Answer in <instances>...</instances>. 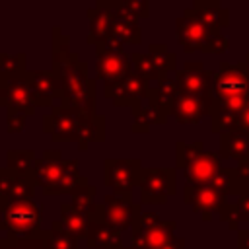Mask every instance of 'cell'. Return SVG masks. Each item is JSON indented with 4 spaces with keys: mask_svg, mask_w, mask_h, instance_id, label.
I'll return each mask as SVG.
<instances>
[{
    "mask_svg": "<svg viewBox=\"0 0 249 249\" xmlns=\"http://www.w3.org/2000/svg\"><path fill=\"white\" fill-rule=\"evenodd\" d=\"M222 169V158L214 152H202L193 163H189L185 167V179L189 185H196V187H204V185H212V181L218 177Z\"/></svg>",
    "mask_w": 249,
    "mask_h": 249,
    "instance_id": "obj_18",
    "label": "cell"
},
{
    "mask_svg": "<svg viewBox=\"0 0 249 249\" xmlns=\"http://www.w3.org/2000/svg\"><path fill=\"white\" fill-rule=\"evenodd\" d=\"M18 173L10 171L8 167H0V200H8L10 198V189L14 183V177Z\"/></svg>",
    "mask_w": 249,
    "mask_h": 249,
    "instance_id": "obj_39",
    "label": "cell"
},
{
    "mask_svg": "<svg viewBox=\"0 0 249 249\" xmlns=\"http://www.w3.org/2000/svg\"><path fill=\"white\" fill-rule=\"evenodd\" d=\"M0 249H23L18 243V237H0Z\"/></svg>",
    "mask_w": 249,
    "mask_h": 249,
    "instance_id": "obj_42",
    "label": "cell"
},
{
    "mask_svg": "<svg viewBox=\"0 0 249 249\" xmlns=\"http://www.w3.org/2000/svg\"><path fill=\"white\" fill-rule=\"evenodd\" d=\"M163 249H185V239L183 237H175L171 243H167Z\"/></svg>",
    "mask_w": 249,
    "mask_h": 249,
    "instance_id": "obj_44",
    "label": "cell"
},
{
    "mask_svg": "<svg viewBox=\"0 0 249 249\" xmlns=\"http://www.w3.org/2000/svg\"><path fill=\"white\" fill-rule=\"evenodd\" d=\"M175 35L185 53L202 51L206 54H222L224 51H228L230 45L222 31H216L202 23L191 12V8H187L183 16L175 19Z\"/></svg>",
    "mask_w": 249,
    "mask_h": 249,
    "instance_id": "obj_2",
    "label": "cell"
},
{
    "mask_svg": "<svg viewBox=\"0 0 249 249\" xmlns=\"http://www.w3.org/2000/svg\"><path fill=\"white\" fill-rule=\"evenodd\" d=\"M148 54L161 78H169V72H177V54L173 51H169L167 45L152 43L148 47Z\"/></svg>",
    "mask_w": 249,
    "mask_h": 249,
    "instance_id": "obj_28",
    "label": "cell"
},
{
    "mask_svg": "<svg viewBox=\"0 0 249 249\" xmlns=\"http://www.w3.org/2000/svg\"><path fill=\"white\" fill-rule=\"evenodd\" d=\"M23 78L27 80V84L33 91L37 107H49L51 109L54 105V99L60 101L62 84L53 70H27L23 74Z\"/></svg>",
    "mask_w": 249,
    "mask_h": 249,
    "instance_id": "obj_14",
    "label": "cell"
},
{
    "mask_svg": "<svg viewBox=\"0 0 249 249\" xmlns=\"http://www.w3.org/2000/svg\"><path fill=\"white\" fill-rule=\"evenodd\" d=\"M235 177L239 179V183L245 187V191L249 193V161H241L235 169H233Z\"/></svg>",
    "mask_w": 249,
    "mask_h": 249,
    "instance_id": "obj_40",
    "label": "cell"
},
{
    "mask_svg": "<svg viewBox=\"0 0 249 249\" xmlns=\"http://www.w3.org/2000/svg\"><path fill=\"white\" fill-rule=\"evenodd\" d=\"M218 156L222 160H237L239 163L249 161V136L239 130L222 134Z\"/></svg>",
    "mask_w": 249,
    "mask_h": 249,
    "instance_id": "obj_24",
    "label": "cell"
},
{
    "mask_svg": "<svg viewBox=\"0 0 249 249\" xmlns=\"http://www.w3.org/2000/svg\"><path fill=\"white\" fill-rule=\"evenodd\" d=\"M175 220H161L148 231L130 233V247L132 249H163L167 243L175 239Z\"/></svg>",
    "mask_w": 249,
    "mask_h": 249,
    "instance_id": "obj_19",
    "label": "cell"
},
{
    "mask_svg": "<svg viewBox=\"0 0 249 249\" xmlns=\"http://www.w3.org/2000/svg\"><path fill=\"white\" fill-rule=\"evenodd\" d=\"M243 95H249V74L245 62H220V68L214 74V99H230Z\"/></svg>",
    "mask_w": 249,
    "mask_h": 249,
    "instance_id": "obj_8",
    "label": "cell"
},
{
    "mask_svg": "<svg viewBox=\"0 0 249 249\" xmlns=\"http://www.w3.org/2000/svg\"><path fill=\"white\" fill-rule=\"evenodd\" d=\"M51 70L66 64L74 51H72V45H70V35L62 31L60 25H53V41H51Z\"/></svg>",
    "mask_w": 249,
    "mask_h": 249,
    "instance_id": "obj_26",
    "label": "cell"
},
{
    "mask_svg": "<svg viewBox=\"0 0 249 249\" xmlns=\"http://www.w3.org/2000/svg\"><path fill=\"white\" fill-rule=\"evenodd\" d=\"M95 195H97V189H95V185H89V181H88V177L86 175H82V179H80V183H78V187L72 191V206L78 210V212H82L88 220H91L93 216H95V212H97V206H99V202H95Z\"/></svg>",
    "mask_w": 249,
    "mask_h": 249,
    "instance_id": "obj_25",
    "label": "cell"
},
{
    "mask_svg": "<svg viewBox=\"0 0 249 249\" xmlns=\"http://www.w3.org/2000/svg\"><path fill=\"white\" fill-rule=\"evenodd\" d=\"M33 150H8L6 152V167L18 175H29L35 165Z\"/></svg>",
    "mask_w": 249,
    "mask_h": 249,
    "instance_id": "obj_31",
    "label": "cell"
},
{
    "mask_svg": "<svg viewBox=\"0 0 249 249\" xmlns=\"http://www.w3.org/2000/svg\"><path fill=\"white\" fill-rule=\"evenodd\" d=\"M105 210V224L117 230L119 233L132 230L134 220L140 216V204L132 202V195H115L107 193L103 198Z\"/></svg>",
    "mask_w": 249,
    "mask_h": 249,
    "instance_id": "obj_11",
    "label": "cell"
},
{
    "mask_svg": "<svg viewBox=\"0 0 249 249\" xmlns=\"http://www.w3.org/2000/svg\"><path fill=\"white\" fill-rule=\"evenodd\" d=\"M60 84H62V97L58 103L76 107L86 113H97L95 111V80L88 76V62L78 56V53L72 54V58L53 70Z\"/></svg>",
    "mask_w": 249,
    "mask_h": 249,
    "instance_id": "obj_1",
    "label": "cell"
},
{
    "mask_svg": "<svg viewBox=\"0 0 249 249\" xmlns=\"http://www.w3.org/2000/svg\"><path fill=\"white\" fill-rule=\"evenodd\" d=\"M142 161L138 158H105L103 160V183L115 195H132L138 187Z\"/></svg>",
    "mask_w": 249,
    "mask_h": 249,
    "instance_id": "obj_7",
    "label": "cell"
},
{
    "mask_svg": "<svg viewBox=\"0 0 249 249\" xmlns=\"http://www.w3.org/2000/svg\"><path fill=\"white\" fill-rule=\"evenodd\" d=\"M62 173H64V160L60 150H45L41 158L35 160V165L31 169V175L37 187H43V193L54 187L62 177Z\"/></svg>",
    "mask_w": 249,
    "mask_h": 249,
    "instance_id": "obj_17",
    "label": "cell"
},
{
    "mask_svg": "<svg viewBox=\"0 0 249 249\" xmlns=\"http://www.w3.org/2000/svg\"><path fill=\"white\" fill-rule=\"evenodd\" d=\"M130 62H132V70L140 76V78H144L146 82H154V84H158L160 80H163L161 76H160V72H158V68L154 66V62H152V58H150V54L148 53H130Z\"/></svg>",
    "mask_w": 249,
    "mask_h": 249,
    "instance_id": "obj_32",
    "label": "cell"
},
{
    "mask_svg": "<svg viewBox=\"0 0 249 249\" xmlns=\"http://www.w3.org/2000/svg\"><path fill=\"white\" fill-rule=\"evenodd\" d=\"M214 70H208L198 60L185 62L183 68L175 72L177 89L183 93L198 95V97H212L214 99Z\"/></svg>",
    "mask_w": 249,
    "mask_h": 249,
    "instance_id": "obj_10",
    "label": "cell"
},
{
    "mask_svg": "<svg viewBox=\"0 0 249 249\" xmlns=\"http://www.w3.org/2000/svg\"><path fill=\"white\" fill-rule=\"evenodd\" d=\"M204 152V144L202 142H175V167L183 169L193 163L200 154Z\"/></svg>",
    "mask_w": 249,
    "mask_h": 249,
    "instance_id": "obj_33",
    "label": "cell"
},
{
    "mask_svg": "<svg viewBox=\"0 0 249 249\" xmlns=\"http://www.w3.org/2000/svg\"><path fill=\"white\" fill-rule=\"evenodd\" d=\"M111 39H115L119 45H140L142 43V29L138 25L136 19H126V18H119L113 23V31H111Z\"/></svg>",
    "mask_w": 249,
    "mask_h": 249,
    "instance_id": "obj_27",
    "label": "cell"
},
{
    "mask_svg": "<svg viewBox=\"0 0 249 249\" xmlns=\"http://www.w3.org/2000/svg\"><path fill=\"white\" fill-rule=\"evenodd\" d=\"M138 189L140 204H165L177 191L175 167H142Z\"/></svg>",
    "mask_w": 249,
    "mask_h": 249,
    "instance_id": "obj_5",
    "label": "cell"
},
{
    "mask_svg": "<svg viewBox=\"0 0 249 249\" xmlns=\"http://www.w3.org/2000/svg\"><path fill=\"white\" fill-rule=\"evenodd\" d=\"M235 204V216L231 222H228L230 230H237L239 222H249V193H243L241 196H237Z\"/></svg>",
    "mask_w": 249,
    "mask_h": 249,
    "instance_id": "obj_36",
    "label": "cell"
},
{
    "mask_svg": "<svg viewBox=\"0 0 249 249\" xmlns=\"http://www.w3.org/2000/svg\"><path fill=\"white\" fill-rule=\"evenodd\" d=\"M95 74L103 84H115L126 78L132 72L130 54L124 51L123 45H119L115 39H107L99 47H95Z\"/></svg>",
    "mask_w": 249,
    "mask_h": 249,
    "instance_id": "obj_6",
    "label": "cell"
},
{
    "mask_svg": "<svg viewBox=\"0 0 249 249\" xmlns=\"http://www.w3.org/2000/svg\"><path fill=\"white\" fill-rule=\"evenodd\" d=\"M212 103H214L212 97H198V95L179 91L175 97V103H173L171 117L181 124H195L202 117L210 115Z\"/></svg>",
    "mask_w": 249,
    "mask_h": 249,
    "instance_id": "obj_16",
    "label": "cell"
},
{
    "mask_svg": "<svg viewBox=\"0 0 249 249\" xmlns=\"http://www.w3.org/2000/svg\"><path fill=\"white\" fill-rule=\"evenodd\" d=\"M183 198L185 202L202 216V220H210L214 212H220L222 206L226 204V195L220 193L214 185H204V187H196V185H189L185 183L183 189Z\"/></svg>",
    "mask_w": 249,
    "mask_h": 249,
    "instance_id": "obj_13",
    "label": "cell"
},
{
    "mask_svg": "<svg viewBox=\"0 0 249 249\" xmlns=\"http://www.w3.org/2000/svg\"><path fill=\"white\" fill-rule=\"evenodd\" d=\"M88 19H89V31L86 41L93 47H99L111 37L113 23L117 19V12L111 8L109 0H97L91 8H88Z\"/></svg>",
    "mask_w": 249,
    "mask_h": 249,
    "instance_id": "obj_15",
    "label": "cell"
},
{
    "mask_svg": "<svg viewBox=\"0 0 249 249\" xmlns=\"http://www.w3.org/2000/svg\"><path fill=\"white\" fill-rule=\"evenodd\" d=\"M111 8L117 12L119 18L126 19H142L150 18V2L148 0H109Z\"/></svg>",
    "mask_w": 249,
    "mask_h": 249,
    "instance_id": "obj_30",
    "label": "cell"
},
{
    "mask_svg": "<svg viewBox=\"0 0 249 249\" xmlns=\"http://www.w3.org/2000/svg\"><path fill=\"white\" fill-rule=\"evenodd\" d=\"M150 89H152L150 82L140 78L134 70L126 78H123L121 82L103 84V95L107 99H111L115 107H130L132 109L134 105L148 99Z\"/></svg>",
    "mask_w": 249,
    "mask_h": 249,
    "instance_id": "obj_9",
    "label": "cell"
},
{
    "mask_svg": "<svg viewBox=\"0 0 249 249\" xmlns=\"http://www.w3.org/2000/svg\"><path fill=\"white\" fill-rule=\"evenodd\" d=\"M27 72L25 53H0V78L16 80Z\"/></svg>",
    "mask_w": 249,
    "mask_h": 249,
    "instance_id": "obj_29",
    "label": "cell"
},
{
    "mask_svg": "<svg viewBox=\"0 0 249 249\" xmlns=\"http://www.w3.org/2000/svg\"><path fill=\"white\" fill-rule=\"evenodd\" d=\"M237 249H249V230L237 233Z\"/></svg>",
    "mask_w": 249,
    "mask_h": 249,
    "instance_id": "obj_43",
    "label": "cell"
},
{
    "mask_svg": "<svg viewBox=\"0 0 249 249\" xmlns=\"http://www.w3.org/2000/svg\"><path fill=\"white\" fill-rule=\"evenodd\" d=\"M51 228L68 231L78 239H82V237L86 239L88 228H89V220L82 212H78L70 202H64V204H60V220H53Z\"/></svg>",
    "mask_w": 249,
    "mask_h": 249,
    "instance_id": "obj_23",
    "label": "cell"
},
{
    "mask_svg": "<svg viewBox=\"0 0 249 249\" xmlns=\"http://www.w3.org/2000/svg\"><path fill=\"white\" fill-rule=\"evenodd\" d=\"M35 187H37V183H35L31 173L29 175H16L8 200H33Z\"/></svg>",
    "mask_w": 249,
    "mask_h": 249,
    "instance_id": "obj_35",
    "label": "cell"
},
{
    "mask_svg": "<svg viewBox=\"0 0 249 249\" xmlns=\"http://www.w3.org/2000/svg\"><path fill=\"white\" fill-rule=\"evenodd\" d=\"M243 62H245V66H247V74H249V53L245 54V58H243Z\"/></svg>",
    "mask_w": 249,
    "mask_h": 249,
    "instance_id": "obj_45",
    "label": "cell"
},
{
    "mask_svg": "<svg viewBox=\"0 0 249 249\" xmlns=\"http://www.w3.org/2000/svg\"><path fill=\"white\" fill-rule=\"evenodd\" d=\"M191 12L208 27L222 31L224 27L230 25V12L224 8L220 2H210V0H196L191 6Z\"/></svg>",
    "mask_w": 249,
    "mask_h": 249,
    "instance_id": "obj_21",
    "label": "cell"
},
{
    "mask_svg": "<svg viewBox=\"0 0 249 249\" xmlns=\"http://www.w3.org/2000/svg\"><path fill=\"white\" fill-rule=\"evenodd\" d=\"M41 231V206L33 200H0V233L31 237Z\"/></svg>",
    "mask_w": 249,
    "mask_h": 249,
    "instance_id": "obj_3",
    "label": "cell"
},
{
    "mask_svg": "<svg viewBox=\"0 0 249 249\" xmlns=\"http://www.w3.org/2000/svg\"><path fill=\"white\" fill-rule=\"evenodd\" d=\"M0 237H4V235H2V233H0Z\"/></svg>",
    "mask_w": 249,
    "mask_h": 249,
    "instance_id": "obj_47",
    "label": "cell"
},
{
    "mask_svg": "<svg viewBox=\"0 0 249 249\" xmlns=\"http://www.w3.org/2000/svg\"><path fill=\"white\" fill-rule=\"evenodd\" d=\"M25 121H27V115L19 111H12V109L6 111V130L10 134H19L25 128Z\"/></svg>",
    "mask_w": 249,
    "mask_h": 249,
    "instance_id": "obj_38",
    "label": "cell"
},
{
    "mask_svg": "<svg viewBox=\"0 0 249 249\" xmlns=\"http://www.w3.org/2000/svg\"><path fill=\"white\" fill-rule=\"evenodd\" d=\"M86 245L89 249H124L123 237L117 230L107 226L103 220H91L86 235Z\"/></svg>",
    "mask_w": 249,
    "mask_h": 249,
    "instance_id": "obj_20",
    "label": "cell"
},
{
    "mask_svg": "<svg viewBox=\"0 0 249 249\" xmlns=\"http://www.w3.org/2000/svg\"><path fill=\"white\" fill-rule=\"evenodd\" d=\"M177 93H179V89H177L175 80L173 78H163V80H160L158 84L152 86L150 95H148V103L154 105L158 109V113L167 121V117H171Z\"/></svg>",
    "mask_w": 249,
    "mask_h": 249,
    "instance_id": "obj_22",
    "label": "cell"
},
{
    "mask_svg": "<svg viewBox=\"0 0 249 249\" xmlns=\"http://www.w3.org/2000/svg\"><path fill=\"white\" fill-rule=\"evenodd\" d=\"M88 115L91 113L54 103L51 111L43 117V132H47L54 142H76L80 146Z\"/></svg>",
    "mask_w": 249,
    "mask_h": 249,
    "instance_id": "obj_4",
    "label": "cell"
},
{
    "mask_svg": "<svg viewBox=\"0 0 249 249\" xmlns=\"http://www.w3.org/2000/svg\"><path fill=\"white\" fill-rule=\"evenodd\" d=\"M237 130L249 136V103H247V107L241 111V115H239V119H237Z\"/></svg>",
    "mask_w": 249,
    "mask_h": 249,
    "instance_id": "obj_41",
    "label": "cell"
},
{
    "mask_svg": "<svg viewBox=\"0 0 249 249\" xmlns=\"http://www.w3.org/2000/svg\"><path fill=\"white\" fill-rule=\"evenodd\" d=\"M124 249H132V247H124Z\"/></svg>",
    "mask_w": 249,
    "mask_h": 249,
    "instance_id": "obj_46",
    "label": "cell"
},
{
    "mask_svg": "<svg viewBox=\"0 0 249 249\" xmlns=\"http://www.w3.org/2000/svg\"><path fill=\"white\" fill-rule=\"evenodd\" d=\"M161 220H160V214H156V212H140V216L134 220V224H132V230H130V233H142V231H148V230H152L154 226H158Z\"/></svg>",
    "mask_w": 249,
    "mask_h": 249,
    "instance_id": "obj_37",
    "label": "cell"
},
{
    "mask_svg": "<svg viewBox=\"0 0 249 249\" xmlns=\"http://www.w3.org/2000/svg\"><path fill=\"white\" fill-rule=\"evenodd\" d=\"M43 235V241H45V249H80L78 247V237H74L72 233L68 231H62V230H47V231H41Z\"/></svg>",
    "mask_w": 249,
    "mask_h": 249,
    "instance_id": "obj_34",
    "label": "cell"
},
{
    "mask_svg": "<svg viewBox=\"0 0 249 249\" xmlns=\"http://www.w3.org/2000/svg\"><path fill=\"white\" fill-rule=\"evenodd\" d=\"M0 107H4L6 111L8 109L19 111L27 117L35 115L37 103H35L33 91L23 76L16 78V80L0 78Z\"/></svg>",
    "mask_w": 249,
    "mask_h": 249,
    "instance_id": "obj_12",
    "label": "cell"
}]
</instances>
